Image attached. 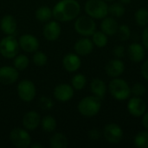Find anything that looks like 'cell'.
Segmentation results:
<instances>
[{"mask_svg": "<svg viewBox=\"0 0 148 148\" xmlns=\"http://www.w3.org/2000/svg\"><path fill=\"white\" fill-rule=\"evenodd\" d=\"M18 43L23 51L29 53L36 52L39 49L38 39L31 34H24L21 36L18 40Z\"/></svg>", "mask_w": 148, "mask_h": 148, "instance_id": "obj_14", "label": "cell"}, {"mask_svg": "<svg viewBox=\"0 0 148 148\" xmlns=\"http://www.w3.org/2000/svg\"><path fill=\"white\" fill-rule=\"evenodd\" d=\"M19 48L18 41L12 35H7L0 41V54L4 58H14L18 54Z\"/></svg>", "mask_w": 148, "mask_h": 148, "instance_id": "obj_6", "label": "cell"}, {"mask_svg": "<svg viewBox=\"0 0 148 148\" xmlns=\"http://www.w3.org/2000/svg\"><path fill=\"white\" fill-rule=\"evenodd\" d=\"M101 136V133L100 132L99 129L97 128H92L91 130L88 131V137L91 140H98Z\"/></svg>", "mask_w": 148, "mask_h": 148, "instance_id": "obj_37", "label": "cell"}, {"mask_svg": "<svg viewBox=\"0 0 148 148\" xmlns=\"http://www.w3.org/2000/svg\"><path fill=\"white\" fill-rule=\"evenodd\" d=\"M87 84V78L82 74H76L71 80V86L75 90H82Z\"/></svg>", "mask_w": 148, "mask_h": 148, "instance_id": "obj_31", "label": "cell"}, {"mask_svg": "<svg viewBox=\"0 0 148 148\" xmlns=\"http://www.w3.org/2000/svg\"><path fill=\"white\" fill-rule=\"evenodd\" d=\"M62 32V27L58 21H50L43 27L42 34L46 40L48 41H56L58 39Z\"/></svg>", "mask_w": 148, "mask_h": 148, "instance_id": "obj_15", "label": "cell"}, {"mask_svg": "<svg viewBox=\"0 0 148 148\" xmlns=\"http://www.w3.org/2000/svg\"><path fill=\"white\" fill-rule=\"evenodd\" d=\"M84 9L87 15L94 19H103L108 15V5L104 0H88Z\"/></svg>", "mask_w": 148, "mask_h": 148, "instance_id": "obj_4", "label": "cell"}, {"mask_svg": "<svg viewBox=\"0 0 148 148\" xmlns=\"http://www.w3.org/2000/svg\"><path fill=\"white\" fill-rule=\"evenodd\" d=\"M30 147L31 148H42L43 147L41 145V144H38V143H36V144H33V145H30Z\"/></svg>", "mask_w": 148, "mask_h": 148, "instance_id": "obj_42", "label": "cell"}, {"mask_svg": "<svg viewBox=\"0 0 148 148\" xmlns=\"http://www.w3.org/2000/svg\"><path fill=\"white\" fill-rule=\"evenodd\" d=\"M126 11L124 4H122L120 2H114L108 5V14H110L113 17L120 18L124 16Z\"/></svg>", "mask_w": 148, "mask_h": 148, "instance_id": "obj_27", "label": "cell"}, {"mask_svg": "<svg viewBox=\"0 0 148 148\" xmlns=\"http://www.w3.org/2000/svg\"><path fill=\"white\" fill-rule=\"evenodd\" d=\"M107 89L108 88L105 82L100 78H94L90 82V90L93 95L100 98L101 100L105 97Z\"/></svg>", "mask_w": 148, "mask_h": 148, "instance_id": "obj_21", "label": "cell"}, {"mask_svg": "<svg viewBox=\"0 0 148 148\" xmlns=\"http://www.w3.org/2000/svg\"><path fill=\"white\" fill-rule=\"evenodd\" d=\"M53 101L47 96H42L39 99V107L43 110L51 109L53 108Z\"/></svg>", "mask_w": 148, "mask_h": 148, "instance_id": "obj_35", "label": "cell"}, {"mask_svg": "<svg viewBox=\"0 0 148 148\" xmlns=\"http://www.w3.org/2000/svg\"><path fill=\"white\" fill-rule=\"evenodd\" d=\"M35 16L38 21L42 23H47L53 16L52 9H50L48 6H41L37 8V10H36Z\"/></svg>", "mask_w": 148, "mask_h": 148, "instance_id": "obj_24", "label": "cell"}, {"mask_svg": "<svg viewBox=\"0 0 148 148\" xmlns=\"http://www.w3.org/2000/svg\"><path fill=\"white\" fill-rule=\"evenodd\" d=\"M108 91L111 96L119 101H126L131 95V87L127 81L120 77L113 78L108 84Z\"/></svg>", "mask_w": 148, "mask_h": 148, "instance_id": "obj_2", "label": "cell"}, {"mask_svg": "<svg viewBox=\"0 0 148 148\" xmlns=\"http://www.w3.org/2000/svg\"><path fill=\"white\" fill-rule=\"evenodd\" d=\"M104 1H106V2H114V0H104Z\"/></svg>", "mask_w": 148, "mask_h": 148, "instance_id": "obj_43", "label": "cell"}, {"mask_svg": "<svg viewBox=\"0 0 148 148\" xmlns=\"http://www.w3.org/2000/svg\"><path fill=\"white\" fill-rule=\"evenodd\" d=\"M141 40H142V44L143 46L147 49H148V25L146 26V28L144 29L143 32H142V37H141Z\"/></svg>", "mask_w": 148, "mask_h": 148, "instance_id": "obj_39", "label": "cell"}, {"mask_svg": "<svg viewBox=\"0 0 148 148\" xmlns=\"http://www.w3.org/2000/svg\"><path fill=\"white\" fill-rule=\"evenodd\" d=\"M42 128L48 133L54 132L56 128V121L50 115H46L41 120Z\"/></svg>", "mask_w": 148, "mask_h": 148, "instance_id": "obj_29", "label": "cell"}, {"mask_svg": "<svg viewBox=\"0 0 148 148\" xmlns=\"http://www.w3.org/2000/svg\"><path fill=\"white\" fill-rule=\"evenodd\" d=\"M146 93H147V88L142 83L140 82L134 83L131 88V95H133L134 96L142 97L146 95Z\"/></svg>", "mask_w": 148, "mask_h": 148, "instance_id": "obj_34", "label": "cell"}, {"mask_svg": "<svg viewBox=\"0 0 148 148\" xmlns=\"http://www.w3.org/2000/svg\"><path fill=\"white\" fill-rule=\"evenodd\" d=\"M146 48L139 42H132L127 48V56L133 62H140L145 59Z\"/></svg>", "mask_w": 148, "mask_h": 148, "instance_id": "obj_16", "label": "cell"}, {"mask_svg": "<svg viewBox=\"0 0 148 148\" xmlns=\"http://www.w3.org/2000/svg\"><path fill=\"white\" fill-rule=\"evenodd\" d=\"M119 2L121 3L124 5H127V4H130L131 2H132V0H119Z\"/></svg>", "mask_w": 148, "mask_h": 148, "instance_id": "obj_41", "label": "cell"}, {"mask_svg": "<svg viewBox=\"0 0 148 148\" xmlns=\"http://www.w3.org/2000/svg\"><path fill=\"white\" fill-rule=\"evenodd\" d=\"M82 65V60L77 54L69 53L62 58V66L69 73L77 71Z\"/></svg>", "mask_w": 148, "mask_h": 148, "instance_id": "obj_17", "label": "cell"}, {"mask_svg": "<svg viewBox=\"0 0 148 148\" xmlns=\"http://www.w3.org/2000/svg\"><path fill=\"white\" fill-rule=\"evenodd\" d=\"M53 16L58 22H69L81 12V5L76 0H60L52 9Z\"/></svg>", "mask_w": 148, "mask_h": 148, "instance_id": "obj_1", "label": "cell"}, {"mask_svg": "<svg viewBox=\"0 0 148 148\" xmlns=\"http://www.w3.org/2000/svg\"><path fill=\"white\" fill-rule=\"evenodd\" d=\"M127 109L132 116L136 118L142 117L147 112V103L141 97L134 96L129 99Z\"/></svg>", "mask_w": 148, "mask_h": 148, "instance_id": "obj_10", "label": "cell"}, {"mask_svg": "<svg viewBox=\"0 0 148 148\" xmlns=\"http://www.w3.org/2000/svg\"><path fill=\"white\" fill-rule=\"evenodd\" d=\"M11 143L18 148H27L31 145V137L29 133L23 128L16 127L10 133Z\"/></svg>", "mask_w": 148, "mask_h": 148, "instance_id": "obj_8", "label": "cell"}, {"mask_svg": "<svg viewBox=\"0 0 148 148\" xmlns=\"http://www.w3.org/2000/svg\"><path fill=\"white\" fill-rule=\"evenodd\" d=\"M16 21L11 15H5L0 22V28L6 35H13L16 30Z\"/></svg>", "mask_w": 148, "mask_h": 148, "instance_id": "obj_22", "label": "cell"}, {"mask_svg": "<svg viewBox=\"0 0 148 148\" xmlns=\"http://www.w3.org/2000/svg\"><path fill=\"white\" fill-rule=\"evenodd\" d=\"M17 95L24 102H30L36 96V86L29 80H22L17 85Z\"/></svg>", "mask_w": 148, "mask_h": 148, "instance_id": "obj_9", "label": "cell"}, {"mask_svg": "<svg viewBox=\"0 0 148 148\" xmlns=\"http://www.w3.org/2000/svg\"><path fill=\"white\" fill-rule=\"evenodd\" d=\"M116 34L118 35V37L121 41L126 42L129 40V38L131 37V29L127 24L119 25Z\"/></svg>", "mask_w": 148, "mask_h": 148, "instance_id": "obj_32", "label": "cell"}, {"mask_svg": "<svg viewBox=\"0 0 148 148\" xmlns=\"http://www.w3.org/2000/svg\"><path fill=\"white\" fill-rule=\"evenodd\" d=\"M125 71V63L121 59L114 58L105 66L106 74L111 78L120 77Z\"/></svg>", "mask_w": 148, "mask_h": 148, "instance_id": "obj_13", "label": "cell"}, {"mask_svg": "<svg viewBox=\"0 0 148 148\" xmlns=\"http://www.w3.org/2000/svg\"><path fill=\"white\" fill-rule=\"evenodd\" d=\"M29 63V60L27 56L25 55H16L14 57V61H13V66L18 70V71H22L28 68Z\"/></svg>", "mask_w": 148, "mask_h": 148, "instance_id": "obj_30", "label": "cell"}, {"mask_svg": "<svg viewBox=\"0 0 148 148\" xmlns=\"http://www.w3.org/2000/svg\"><path fill=\"white\" fill-rule=\"evenodd\" d=\"M142 126L145 127V129L148 130V112H146L143 116H142V121H141Z\"/></svg>", "mask_w": 148, "mask_h": 148, "instance_id": "obj_40", "label": "cell"}, {"mask_svg": "<svg viewBox=\"0 0 148 148\" xmlns=\"http://www.w3.org/2000/svg\"><path fill=\"white\" fill-rule=\"evenodd\" d=\"M101 108V100L95 95L82 98L77 106L79 113L84 117H94L99 114Z\"/></svg>", "mask_w": 148, "mask_h": 148, "instance_id": "obj_3", "label": "cell"}, {"mask_svg": "<svg viewBox=\"0 0 148 148\" xmlns=\"http://www.w3.org/2000/svg\"><path fill=\"white\" fill-rule=\"evenodd\" d=\"M119 24L116 19L113 16H106L102 19L101 23V31H103L108 36H114L117 33Z\"/></svg>", "mask_w": 148, "mask_h": 148, "instance_id": "obj_20", "label": "cell"}, {"mask_svg": "<svg viewBox=\"0 0 148 148\" xmlns=\"http://www.w3.org/2000/svg\"><path fill=\"white\" fill-rule=\"evenodd\" d=\"M140 72H141V75L143 76V78L148 81V59L146 60L141 65Z\"/></svg>", "mask_w": 148, "mask_h": 148, "instance_id": "obj_38", "label": "cell"}, {"mask_svg": "<svg viewBox=\"0 0 148 148\" xmlns=\"http://www.w3.org/2000/svg\"><path fill=\"white\" fill-rule=\"evenodd\" d=\"M68 145V139L62 133H56L50 138V147L52 148H66Z\"/></svg>", "mask_w": 148, "mask_h": 148, "instance_id": "obj_23", "label": "cell"}, {"mask_svg": "<svg viewBox=\"0 0 148 148\" xmlns=\"http://www.w3.org/2000/svg\"><path fill=\"white\" fill-rule=\"evenodd\" d=\"M54 97L60 102H67L70 101L75 94L74 88L67 83H61L54 88Z\"/></svg>", "mask_w": 148, "mask_h": 148, "instance_id": "obj_11", "label": "cell"}, {"mask_svg": "<svg viewBox=\"0 0 148 148\" xmlns=\"http://www.w3.org/2000/svg\"><path fill=\"white\" fill-rule=\"evenodd\" d=\"M19 77L18 70L13 66H3L0 68V83L3 85H11Z\"/></svg>", "mask_w": 148, "mask_h": 148, "instance_id": "obj_12", "label": "cell"}, {"mask_svg": "<svg viewBox=\"0 0 148 148\" xmlns=\"http://www.w3.org/2000/svg\"><path fill=\"white\" fill-rule=\"evenodd\" d=\"M34 53L35 54L33 55L32 61L35 63V65H36L37 67H43L44 65H46V63L48 62V57H47L46 54L42 51H38V50H36Z\"/></svg>", "mask_w": 148, "mask_h": 148, "instance_id": "obj_33", "label": "cell"}, {"mask_svg": "<svg viewBox=\"0 0 148 148\" xmlns=\"http://www.w3.org/2000/svg\"><path fill=\"white\" fill-rule=\"evenodd\" d=\"M126 53V49L123 45H117L113 49V55L115 58L121 59L125 56Z\"/></svg>", "mask_w": 148, "mask_h": 148, "instance_id": "obj_36", "label": "cell"}, {"mask_svg": "<svg viewBox=\"0 0 148 148\" xmlns=\"http://www.w3.org/2000/svg\"><path fill=\"white\" fill-rule=\"evenodd\" d=\"M94 42L92 40L88 38L87 36L79 39L74 46L75 51L79 56H88L92 53L94 49Z\"/></svg>", "mask_w": 148, "mask_h": 148, "instance_id": "obj_19", "label": "cell"}, {"mask_svg": "<svg viewBox=\"0 0 148 148\" xmlns=\"http://www.w3.org/2000/svg\"><path fill=\"white\" fill-rule=\"evenodd\" d=\"M134 20L140 27L148 25V10L145 7L139 8L134 13Z\"/></svg>", "mask_w": 148, "mask_h": 148, "instance_id": "obj_25", "label": "cell"}, {"mask_svg": "<svg viewBox=\"0 0 148 148\" xmlns=\"http://www.w3.org/2000/svg\"><path fill=\"white\" fill-rule=\"evenodd\" d=\"M134 144L138 148H148V130L139 132L134 138Z\"/></svg>", "mask_w": 148, "mask_h": 148, "instance_id": "obj_28", "label": "cell"}, {"mask_svg": "<svg viewBox=\"0 0 148 148\" xmlns=\"http://www.w3.org/2000/svg\"><path fill=\"white\" fill-rule=\"evenodd\" d=\"M91 36L94 45L98 48H104L108 42V36L101 30H96Z\"/></svg>", "mask_w": 148, "mask_h": 148, "instance_id": "obj_26", "label": "cell"}, {"mask_svg": "<svg viewBox=\"0 0 148 148\" xmlns=\"http://www.w3.org/2000/svg\"><path fill=\"white\" fill-rule=\"evenodd\" d=\"M75 31L82 36H91L96 31V23L95 19L89 16H77L75 22Z\"/></svg>", "mask_w": 148, "mask_h": 148, "instance_id": "obj_5", "label": "cell"}, {"mask_svg": "<svg viewBox=\"0 0 148 148\" xmlns=\"http://www.w3.org/2000/svg\"><path fill=\"white\" fill-rule=\"evenodd\" d=\"M102 134L105 140L110 144H118L121 142L124 138L123 129L116 123L107 124L103 128Z\"/></svg>", "mask_w": 148, "mask_h": 148, "instance_id": "obj_7", "label": "cell"}, {"mask_svg": "<svg viewBox=\"0 0 148 148\" xmlns=\"http://www.w3.org/2000/svg\"><path fill=\"white\" fill-rule=\"evenodd\" d=\"M41 124V116L36 111L27 112L23 117V125L26 130L33 131Z\"/></svg>", "mask_w": 148, "mask_h": 148, "instance_id": "obj_18", "label": "cell"}]
</instances>
